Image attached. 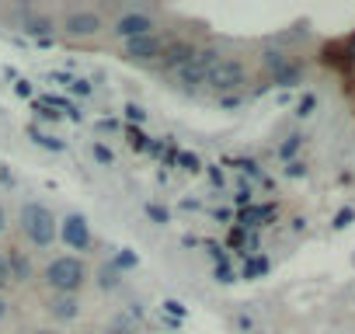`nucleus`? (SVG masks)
<instances>
[{
	"mask_svg": "<svg viewBox=\"0 0 355 334\" xmlns=\"http://www.w3.org/2000/svg\"><path fill=\"white\" fill-rule=\"evenodd\" d=\"M313 105H317V98H313V94H306V98L296 105V115H310V112H313Z\"/></svg>",
	"mask_w": 355,
	"mask_h": 334,
	"instance_id": "27",
	"label": "nucleus"
},
{
	"mask_svg": "<svg viewBox=\"0 0 355 334\" xmlns=\"http://www.w3.org/2000/svg\"><path fill=\"white\" fill-rule=\"evenodd\" d=\"M63 32H67L70 39H91V35L101 32V18H98L94 11H73V15H67Z\"/></svg>",
	"mask_w": 355,
	"mask_h": 334,
	"instance_id": "7",
	"label": "nucleus"
},
{
	"mask_svg": "<svg viewBox=\"0 0 355 334\" xmlns=\"http://www.w3.org/2000/svg\"><path fill=\"white\" fill-rule=\"evenodd\" d=\"M146 216H150L153 223H160V227H164V223H171V213H167L164 206H157V202H150V206H146Z\"/></svg>",
	"mask_w": 355,
	"mask_h": 334,
	"instance_id": "21",
	"label": "nucleus"
},
{
	"mask_svg": "<svg viewBox=\"0 0 355 334\" xmlns=\"http://www.w3.org/2000/svg\"><path fill=\"white\" fill-rule=\"evenodd\" d=\"M60 234H63L67 247H73V251H87V247H91V227H87V220L77 216V213H70V216L60 223Z\"/></svg>",
	"mask_w": 355,
	"mask_h": 334,
	"instance_id": "6",
	"label": "nucleus"
},
{
	"mask_svg": "<svg viewBox=\"0 0 355 334\" xmlns=\"http://www.w3.org/2000/svg\"><path fill=\"white\" fill-rule=\"evenodd\" d=\"M125 118H129V122H143V118H146V112H143L139 105H125Z\"/></svg>",
	"mask_w": 355,
	"mask_h": 334,
	"instance_id": "28",
	"label": "nucleus"
},
{
	"mask_svg": "<svg viewBox=\"0 0 355 334\" xmlns=\"http://www.w3.org/2000/svg\"><path fill=\"white\" fill-rule=\"evenodd\" d=\"M286 63H289V56H286V53H279V49H268V53H265V67H268L272 73H275L279 67H286Z\"/></svg>",
	"mask_w": 355,
	"mask_h": 334,
	"instance_id": "18",
	"label": "nucleus"
},
{
	"mask_svg": "<svg viewBox=\"0 0 355 334\" xmlns=\"http://www.w3.org/2000/svg\"><path fill=\"white\" fill-rule=\"evenodd\" d=\"M300 143H303V139H300L296 132H293V136H286V143L279 146V157H282V160H289V157H293V153L300 150Z\"/></svg>",
	"mask_w": 355,
	"mask_h": 334,
	"instance_id": "20",
	"label": "nucleus"
},
{
	"mask_svg": "<svg viewBox=\"0 0 355 334\" xmlns=\"http://www.w3.org/2000/svg\"><path fill=\"white\" fill-rule=\"evenodd\" d=\"M286 175H293V178H300V175H303V164H300V160H293V164L286 167Z\"/></svg>",
	"mask_w": 355,
	"mask_h": 334,
	"instance_id": "33",
	"label": "nucleus"
},
{
	"mask_svg": "<svg viewBox=\"0 0 355 334\" xmlns=\"http://www.w3.org/2000/svg\"><path fill=\"white\" fill-rule=\"evenodd\" d=\"M94 160H98V164H112L115 157H112V150H108L105 143H94Z\"/></svg>",
	"mask_w": 355,
	"mask_h": 334,
	"instance_id": "26",
	"label": "nucleus"
},
{
	"mask_svg": "<svg viewBox=\"0 0 355 334\" xmlns=\"http://www.w3.org/2000/svg\"><path fill=\"white\" fill-rule=\"evenodd\" d=\"M132 265H136V254H132V251H119V254H115V261H112V268H115V272H119V268H132Z\"/></svg>",
	"mask_w": 355,
	"mask_h": 334,
	"instance_id": "23",
	"label": "nucleus"
},
{
	"mask_svg": "<svg viewBox=\"0 0 355 334\" xmlns=\"http://www.w3.org/2000/svg\"><path fill=\"white\" fill-rule=\"evenodd\" d=\"M196 56V46L192 42H171V46H164V53H160V60H164V70H182L189 60Z\"/></svg>",
	"mask_w": 355,
	"mask_h": 334,
	"instance_id": "9",
	"label": "nucleus"
},
{
	"mask_svg": "<svg viewBox=\"0 0 355 334\" xmlns=\"http://www.w3.org/2000/svg\"><path fill=\"white\" fill-rule=\"evenodd\" d=\"M220 60H223V56H220V49H213V46L196 49V56H192L182 70H174V77H178V84H182V87H199V84H206L209 70H213Z\"/></svg>",
	"mask_w": 355,
	"mask_h": 334,
	"instance_id": "3",
	"label": "nucleus"
},
{
	"mask_svg": "<svg viewBox=\"0 0 355 334\" xmlns=\"http://www.w3.org/2000/svg\"><path fill=\"white\" fill-rule=\"evenodd\" d=\"M164 310H167L171 317H185V306L178 303V299H167V303H164Z\"/></svg>",
	"mask_w": 355,
	"mask_h": 334,
	"instance_id": "29",
	"label": "nucleus"
},
{
	"mask_svg": "<svg viewBox=\"0 0 355 334\" xmlns=\"http://www.w3.org/2000/svg\"><path fill=\"white\" fill-rule=\"evenodd\" d=\"M21 227H25L28 240L39 247H49L56 240V216H53V209H46L39 202H28L21 209Z\"/></svg>",
	"mask_w": 355,
	"mask_h": 334,
	"instance_id": "1",
	"label": "nucleus"
},
{
	"mask_svg": "<svg viewBox=\"0 0 355 334\" xmlns=\"http://www.w3.org/2000/svg\"><path fill=\"white\" fill-rule=\"evenodd\" d=\"M15 275H11V258L8 254H0V285H8Z\"/></svg>",
	"mask_w": 355,
	"mask_h": 334,
	"instance_id": "25",
	"label": "nucleus"
},
{
	"mask_svg": "<svg viewBox=\"0 0 355 334\" xmlns=\"http://www.w3.org/2000/svg\"><path fill=\"white\" fill-rule=\"evenodd\" d=\"M46 282L60 292V296H73L84 285V261L80 258H56L46 268Z\"/></svg>",
	"mask_w": 355,
	"mask_h": 334,
	"instance_id": "2",
	"label": "nucleus"
},
{
	"mask_svg": "<svg viewBox=\"0 0 355 334\" xmlns=\"http://www.w3.org/2000/svg\"><path fill=\"white\" fill-rule=\"evenodd\" d=\"M352 216H355L352 209H341V213L334 216V227H338V230H341V227H348V223H352Z\"/></svg>",
	"mask_w": 355,
	"mask_h": 334,
	"instance_id": "30",
	"label": "nucleus"
},
{
	"mask_svg": "<svg viewBox=\"0 0 355 334\" xmlns=\"http://www.w3.org/2000/svg\"><path fill=\"white\" fill-rule=\"evenodd\" d=\"M272 80L279 84V87H296L300 80H303V70H300V63H286V67H279L275 73H272Z\"/></svg>",
	"mask_w": 355,
	"mask_h": 334,
	"instance_id": "11",
	"label": "nucleus"
},
{
	"mask_svg": "<svg viewBox=\"0 0 355 334\" xmlns=\"http://www.w3.org/2000/svg\"><path fill=\"white\" fill-rule=\"evenodd\" d=\"M98 285H101V289H115V285H119V272H115V268H101Z\"/></svg>",
	"mask_w": 355,
	"mask_h": 334,
	"instance_id": "24",
	"label": "nucleus"
},
{
	"mask_svg": "<svg viewBox=\"0 0 355 334\" xmlns=\"http://www.w3.org/2000/svg\"><path fill=\"white\" fill-rule=\"evenodd\" d=\"M15 91H18L21 98H28V94H32V84H28V80H18V87H15Z\"/></svg>",
	"mask_w": 355,
	"mask_h": 334,
	"instance_id": "34",
	"label": "nucleus"
},
{
	"mask_svg": "<svg viewBox=\"0 0 355 334\" xmlns=\"http://www.w3.org/2000/svg\"><path fill=\"white\" fill-rule=\"evenodd\" d=\"M206 84H209L216 94H230V91H237V87L248 84V70H244L241 60H220V63L209 70Z\"/></svg>",
	"mask_w": 355,
	"mask_h": 334,
	"instance_id": "4",
	"label": "nucleus"
},
{
	"mask_svg": "<svg viewBox=\"0 0 355 334\" xmlns=\"http://www.w3.org/2000/svg\"><path fill=\"white\" fill-rule=\"evenodd\" d=\"M268 272V261L265 258H251L248 265H244V279H258V275H265Z\"/></svg>",
	"mask_w": 355,
	"mask_h": 334,
	"instance_id": "17",
	"label": "nucleus"
},
{
	"mask_svg": "<svg viewBox=\"0 0 355 334\" xmlns=\"http://www.w3.org/2000/svg\"><path fill=\"white\" fill-rule=\"evenodd\" d=\"M25 32L28 35H49L53 32V21L49 18H25Z\"/></svg>",
	"mask_w": 355,
	"mask_h": 334,
	"instance_id": "14",
	"label": "nucleus"
},
{
	"mask_svg": "<svg viewBox=\"0 0 355 334\" xmlns=\"http://www.w3.org/2000/svg\"><path fill=\"white\" fill-rule=\"evenodd\" d=\"M216 279L220 282H234V272H230V265L223 261V265H216Z\"/></svg>",
	"mask_w": 355,
	"mask_h": 334,
	"instance_id": "31",
	"label": "nucleus"
},
{
	"mask_svg": "<svg viewBox=\"0 0 355 334\" xmlns=\"http://www.w3.org/2000/svg\"><path fill=\"white\" fill-rule=\"evenodd\" d=\"M42 105H46V108H63V112H67V115H70V118H73V122H77V118H80V112H77V108H73V105H70V101H67V98H56V94H53V98H46V101H42Z\"/></svg>",
	"mask_w": 355,
	"mask_h": 334,
	"instance_id": "15",
	"label": "nucleus"
},
{
	"mask_svg": "<svg viewBox=\"0 0 355 334\" xmlns=\"http://www.w3.org/2000/svg\"><path fill=\"white\" fill-rule=\"evenodd\" d=\"M237 206H244V209L251 206V188H241V192H237Z\"/></svg>",
	"mask_w": 355,
	"mask_h": 334,
	"instance_id": "32",
	"label": "nucleus"
},
{
	"mask_svg": "<svg viewBox=\"0 0 355 334\" xmlns=\"http://www.w3.org/2000/svg\"><path fill=\"white\" fill-rule=\"evenodd\" d=\"M272 206H248V209H241V230H254V227H261L265 220H272Z\"/></svg>",
	"mask_w": 355,
	"mask_h": 334,
	"instance_id": "10",
	"label": "nucleus"
},
{
	"mask_svg": "<svg viewBox=\"0 0 355 334\" xmlns=\"http://www.w3.org/2000/svg\"><path fill=\"white\" fill-rule=\"evenodd\" d=\"M160 53H164V42L157 35H139V39H129L125 42V56L129 60H139V63L160 60Z\"/></svg>",
	"mask_w": 355,
	"mask_h": 334,
	"instance_id": "8",
	"label": "nucleus"
},
{
	"mask_svg": "<svg viewBox=\"0 0 355 334\" xmlns=\"http://www.w3.org/2000/svg\"><path fill=\"white\" fill-rule=\"evenodd\" d=\"M35 334H53V331H35Z\"/></svg>",
	"mask_w": 355,
	"mask_h": 334,
	"instance_id": "38",
	"label": "nucleus"
},
{
	"mask_svg": "<svg viewBox=\"0 0 355 334\" xmlns=\"http://www.w3.org/2000/svg\"><path fill=\"white\" fill-rule=\"evenodd\" d=\"M28 132H32V139H35L39 146H46V150H56V153H60V150H67V143H63V139H56V136H49V132H42V129H35V125H32Z\"/></svg>",
	"mask_w": 355,
	"mask_h": 334,
	"instance_id": "13",
	"label": "nucleus"
},
{
	"mask_svg": "<svg viewBox=\"0 0 355 334\" xmlns=\"http://www.w3.org/2000/svg\"><path fill=\"white\" fill-rule=\"evenodd\" d=\"M67 91H70V94L87 98V94H91V84H87V80H80V77H70V80H67Z\"/></svg>",
	"mask_w": 355,
	"mask_h": 334,
	"instance_id": "22",
	"label": "nucleus"
},
{
	"mask_svg": "<svg viewBox=\"0 0 355 334\" xmlns=\"http://www.w3.org/2000/svg\"><path fill=\"white\" fill-rule=\"evenodd\" d=\"M4 227H8V216H4V209H0V234H4Z\"/></svg>",
	"mask_w": 355,
	"mask_h": 334,
	"instance_id": "36",
	"label": "nucleus"
},
{
	"mask_svg": "<svg viewBox=\"0 0 355 334\" xmlns=\"http://www.w3.org/2000/svg\"><path fill=\"white\" fill-rule=\"evenodd\" d=\"M153 18L150 15H143V11H125L122 18H115V25H112V35L115 39H122V42H129V39H139V35H153Z\"/></svg>",
	"mask_w": 355,
	"mask_h": 334,
	"instance_id": "5",
	"label": "nucleus"
},
{
	"mask_svg": "<svg viewBox=\"0 0 355 334\" xmlns=\"http://www.w3.org/2000/svg\"><path fill=\"white\" fill-rule=\"evenodd\" d=\"M178 164H182V171H202V160L196 157V153H178Z\"/></svg>",
	"mask_w": 355,
	"mask_h": 334,
	"instance_id": "19",
	"label": "nucleus"
},
{
	"mask_svg": "<svg viewBox=\"0 0 355 334\" xmlns=\"http://www.w3.org/2000/svg\"><path fill=\"white\" fill-rule=\"evenodd\" d=\"M129 146H132V150H150V136H146L143 129L129 125Z\"/></svg>",
	"mask_w": 355,
	"mask_h": 334,
	"instance_id": "16",
	"label": "nucleus"
},
{
	"mask_svg": "<svg viewBox=\"0 0 355 334\" xmlns=\"http://www.w3.org/2000/svg\"><path fill=\"white\" fill-rule=\"evenodd\" d=\"M8 317V303H4V296H0V320Z\"/></svg>",
	"mask_w": 355,
	"mask_h": 334,
	"instance_id": "35",
	"label": "nucleus"
},
{
	"mask_svg": "<svg viewBox=\"0 0 355 334\" xmlns=\"http://www.w3.org/2000/svg\"><path fill=\"white\" fill-rule=\"evenodd\" d=\"M348 53H352V56H355V35H352V39H348Z\"/></svg>",
	"mask_w": 355,
	"mask_h": 334,
	"instance_id": "37",
	"label": "nucleus"
},
{
	"mask_svg": "<svg viewBox=\"0 0 355 334\" xmlns=\"http://www.w3.org/2000/svg\"><path fill=\"white\" fill-rule=\"evenodd\" d=\"M49 310H53V317H60V320H73V317L80 313V303H77L73 296H56V299L49 303Z\"/></svg>",
	"mask_w": 355,
	"mask_h": 334,
	"instance_id": "12",
	"label": "nucleus"
}]
</instances>
